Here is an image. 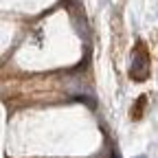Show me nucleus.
Listing matches in <instances>:
<instances>
[{
  "label": "nucleus",
  "instance_id": "4",
  "mask_svg": "<svg viewBox=\"0 0 158 158\" xmlns=\"http://www.w3.org/2000/svg\"><path fill=\"white\" fill-rule=\"evenodd\" d=\"M136 158H147V156H136Z\"/></svg>",
  "mask_w": 158,
  "mask_h": 158
},
{
  "label": "nucleus",
  "instance_id": "2",
  "mask_svg": "<svg viewBox=\"0 0 158 158\" xmlns=\"http://www.w3.org/2000/svg\"><path fill=\"white\" fill-rule=\"evenodd\" d=\"M145 103H147V97L141 94L136 99V103L132 106V118L134 121H138V118H143V112H145Z\"/></svg>",
  "mask_w": 158,
  "mask_h": 158
},
{
  "label": "nucleus",
  "instance_id": "1",
  "mask_svg": "<svg viewBox=\"0 0 158 158\" xmlns=\"http://www.w3.org/2000/svg\"><path fill=\"white\" fill-rule=\"evenodd\" d=\"M149 62H152V55H149L145 42H136V46L132 51V66H130V79L132 81L141 84L149 77Z\"/></svg>",
  "mask_w": 158,
  "mask_h": 158
},
{
  "label": "nucleus",
  "instance_id": "3",
  "mask_svg": "<svg viewBox=\"0 0 158 158\" xmlns=\"http://www.w3.org/2000/svg\"><path fill=\"white\" fill-rule=\"evenodd\" d=\"M112 158H121V154H118V149H114V152H112Z\"/></svg>",
  "mask_w": 158,
  "mask_h": 158
}]
</instances>
